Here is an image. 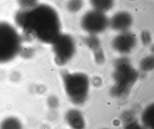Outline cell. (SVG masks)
<instances>
[{"label": "cell", "instance_id": "obj_4", "mask_svg": "<svg viewBox=\"0 0 154 129\" xmlns=\"http://www.w3.org/2000/svg\"><path fill=\"white\" fill-rule=\"evenodd\" d=\"M22 37L17 30L8 22H0V64L13 60L22 48Z\"/></svg>", "mask_w": 154, "mask_h": 129}, {"label": "cell", "instance_id": "obj_5", "mask_svg": "<svg viewBox=\"0 0 154 129\" xmlns=\"http://www.w3.org/2000/svg\"><path fill=\"white\" fill-rule=\"evenodd\" d=\"M56 63L63 66L73 57L76 51V45L73 38L66 34H61L52 44Z\"/></svg>", "mask_w": 154, "mask_h": 129}, {"label": "cell", "instance_id": "obj_20", "mask_svg": "<svg viewBox=\"0 0 154 129\" xmlns=\"http://www.w3.org/2000/svg\"><path fill=\"white\" fill-rule=\"evenodd\" d=\"M49 104L51 107H53V108L57 107L58 105V101L57 98L54 97V96L51 97L49 100Z\"/></svg>", "mask_w": 154, "mask_h": 129}, {"label": "cell", "instance_id": "obj_23", "mask_svg": "<svg viewBox=\"0 0 154 129\" xmlns=\"http://www.w3.org/2000/svg\"><path fill=\"white\" fill-rule=\"evenodd\" d=\"M129 1H134V0H129Z\"/></svg>", "mask_w": 154, "mask_h": 129}, {"label": "cell", "instance_id": "obj_7", "mask_svg": "<svg viewBox=\"0 0 154 129\" xmlns=\"http://www.w3.org/2000/svg\"><path fill=\"white\" fill-rule=\"evenodd\" d=\"M137 39L136 35L128 31L120 32L112 41V49L121 54H129L136 46Z\"/></svg>", "mask_w": 154, "mask_h": 129}, {"label": "cell", "instance_id": "obj_1", "mask_svg": "<svg viewBox=\"0 0 154 129\" xmlns=\"http://www.w3.org/2000/svg\"><path fill=\"white\" fill-rule=\"evenodd\" d=\"M15 21L25 36L44 44H53L61 34L59 15L47 4H38L30 9H21L15 15Z\"/></svg>", "mask_w": 154, "mask_h": 129}, {"label": "cell", "instance_id": "obj_6", "mask_svg": "<svg viewBox=\"0 0 154 129\" xmlns=\"http://www.w3.org/2000/svg\"><path fill=\"white\" fill-rule=\"evenodd\" d=\"M109 19L105 13L92 10L82 17L81 26L83 30L89 35H96L103 33L109 27Z\"/></svg>", "mask_w": 154, "mask_h": 129}, {"label": "cell", "instance_id": "obj_14", "mask_svg": "<svg viewBox=\"0 0 154 129\" xmlns=\"http://www.w3.org/2000/svg\"><path fill=\"white\" fill-rule=\"evenodd\" d=\"M140 70L145 72H150L154 68V56L149 55L142 58L140 62Z\"/></svg>", "mask_w": 154, "mask_h": 129}, {"label": "cell", "instance_id": "obj_21", "mask_svg": "<svg viewBox=\"0 0 154 129\" xmlns=\"http://www.w3.org/2000/svg\"><path fill=\"white\" fill-rule=\"evenodd\" d=\"M93 83L95 86H98L100 85L101 83H102L101 79L100 77H95L93 79Z\"/></svg>", "mask_w": 154, "mask_h": 129}, {"label": "cell", "instance_id": "obj_11", "mask_svg": "<svg viewBox=\"0 0 154 129\" xmlns=\"http://www.w3.org/2000/svg\"><path fill=\"white\" fill-rule=\"evenodd\" d=\"M143 126L146 129H153L154 125V105L150 104L145 108L141 115Z\"/></svg>", "mask_w": 154, "mask_h": 129}, {"label": "cell", "instance_id": "obj_9", "mask_svg": "<svg viewBox=\"0 0 154 129\" xmlns=\"http://www.w3.org/2000/svg\"><path fill=\"white\" fill-rule=\"evenodd\" d=\"M85 44L93 53L94 61L96 64L102 65L105 61V56L102 48L100 41L96 35H89L84 39Z\"/></svg>", "mask_w": 154, "mask_h": 129}, {"label": "cell", "instance_id": "obj_2", "mask_svg": "<svg viewBox=\"0 0 154 129\" xmlns=\"http://www.w3.org/2000/svg\"><path fill=\"white\" fill-rule=\"evenodd\" d=\"M112 77L114 83L110 90L111 95L117 99H125L137 83L139 73L132 67L129 58L123 56L114 61Z\"/></svg>", "mask_w": 154, "mask_h": 129}, {"label": "cell", "instance_id": "obj_16", "mask_svg": "<svg viewBox=\"0 0 154 129\" xmlns=\"http://www.w3.org/2000/svg\"><path fill=\"white\" fill-rule=\"evenodd\" d=\"M18 3L21 9H30L38 4V0H18Z\"/></svg>", "mask_w": 154, "mask_h": 129}, {"label": "cell", "instance_id": "obj_8", "mask_svg": "<svg viewBox=\"0 0 154 129\" xmlns=\"http://www.w3.org/2000/svg\"><path fill=\"white\" fill-rule=\"evenodd\" d=\"M133 24L131 14L125 11L115 13L109 20V27L114 31L120 32L128 31Z\"/></svg>", "mask_w": 154, "mask_h": 129}, {"label": "cell", "instance_id": "obj_18", "mask_svg": "<svg viewBox=\"0 0 154 129\" xmlns=\"http://www.w3.org/2000/svg\"><path fill=\"white\" fill-rule=\"evenodd\" d=\"M124 129H146L138 123L136 120L127 122L124 126Z\"/></svg>", "mask_w": 154, "mask_h": 129}, {"label": "cell", "instance_id": "obj_10", "mask_svg": "<svg viewBox=\"0 0 154 129\" xmlns=\"http://www.w3.org/2000/svg\"><path fill=\"white\" fill-rule=\"evenodd\" d=\"M66 121L72 129H85V119L81 112L72 109L66 112L65 116Z\"/></svg>", "mask_w": 154, "mask_h": 129}, {"label": "cell", "instance_id": "obj_15", "mask_svg": "<svg viewBox=\"0 0 154 129\" xmlns=\"http://www.w3.org/2000/svg\"><path fill=\"white\" fill-rule=\"evenodd\" d=\"M83 0H69L66 4V8L71 13L79 12L83 7Z\"/></svg>", "mask_w": 154, "mask_h": 129}, {"label": "cell", "instance_id": "obj_22", "mask_svg": "<svg viewBox=\"0 0 154 129\" xmlns=\"http://www.w3.org/2000/svg\"><path fill=\"white\" fill-rule=\"evenodd\" d=\"M109 129V128H102V129Z\"/></svg>", "mask_w": 154, "mask_h": 129}, {"label": "cell", "instance_id": "obj_12", "mask_svg": "<svg viewBox=\"0 0 154 129\" xmlns=\"http://www.w3.org/2000/svg\"><path fill=\"white\" fill-rule=\"evenodd\" d=\"M93 10L105 13L113 8L114 0H89Z\"/></svg>", "mask_w": 154, "mask_h": 129}, {"label": "cell", "instance_id": "obj_17", "mask_svg": "<svg viewBox=\"0 0 154 129\" xmlns=\"http://www.w3.org/2000/svg\"><path fill=\"white\" fill-rule=\"evenodd\" d=\"M140 39L142 44L145 46H150L152 41L151 33L147 30H143L140 34Z\"/></svg>", "mask_w": 154, "mask_h": 129}, {"label": "cell", "instance_id": "obj_19", "mask_svg": "<svg viewBox=\"0 0 154 129\" xmlns=\"http://www.w3.org/2000/svg\"><path fill=\"white\" fill-rule=\"evenodd\" d=\"M122 118L124 121L127 123L135 120V113L132 111H128L124 112L122 115Z\"/></svg>", "mask_w": 154, "mask_h": 129}, {"label": "cell", "instance_id": "obj_13", "mask_svg": "<svg viewBox=\"0 0 154 129\" xmlns=\"http://www.w3.org/2000/svg\"><path fill=\"white\" fill-rule=\"evenodd\" d=\"M22 124L17 117L10 116L0 123V129H22Z\"/></svg>", "mask_w": 154, "mask_h": 129}, {"label": "cell", "instance_id": "obj_3", "mask_svg": "<svg viewBox=\"0 0 154 129\" xmlns=\"http://www.w3.org/2000/svg\"><path fill=\"white\" fill-rule=\"evenodd\" d=\"M61 77L65 91L71 102L81 105L86 102L89 96L90 80L84 73H70L63 71Z\"/></svg>", "mask_w": 154, "mask_h": 129}]
</instances>
